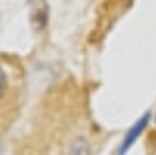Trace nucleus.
<instances>
[{"label":"nucleus","mask_w":156,"mask_h":155,"mask_svg":"<svg viewBox=\"0 0 156 155\" xmlns=\"http://www.w3.org/2000/svg\"><path fill=\"white\" fill-rule=\"evenodd\" d=\"M149 119H151V113L149 112H145L144 115L140 117L133 126H131V130L125 133V137H123V141H122V144H120V148H118V155H125L129 152V148L136 142V139L144 133V130L147 128V124H149Z\"/></svg>","instance_id":"obj_1"},{"label":"nucleus","mask_w":156,"mask_h":155,"mask_svg":"<svg viewBox=\"0 0 156 155\" xmlns=\"http://www.w3.org/2000/svg\"><path fill=\"white\" fill-rule=\"evenodd\" d=\"M64 155H91L89 142H87L85 139L78 137V139H75V141L67 146V150H66V153Z\"/></svg>","instance_id":"obj_2"},{"label":"nucleus","mask_w":156,"mask_h":155,"mask_svg":"<svg viewBox=\"0 0 156 155\" xmlns=\"http://www.w3.org/2000/svg\"><path fill=\"white\" fill-rule=\"evenodd\" d=\"M5 89V71H2V91Z\"/></svg>","instance_id":"obj_3"}]
</instances>
